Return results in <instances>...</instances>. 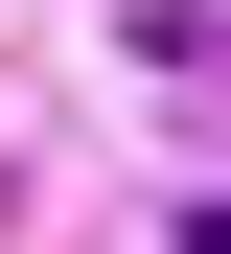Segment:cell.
Segmentation results:
<instances>
[]
</instances>
